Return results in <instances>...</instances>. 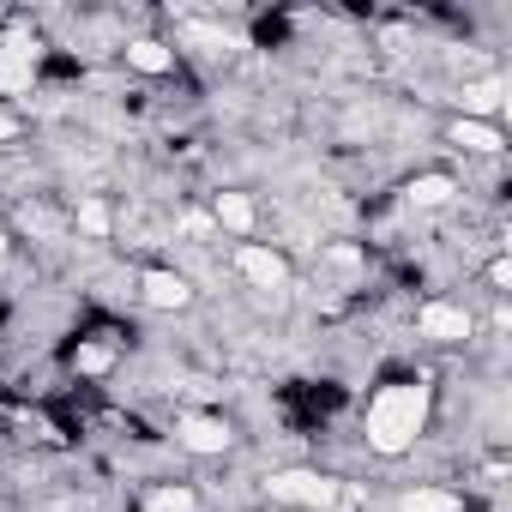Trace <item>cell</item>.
<instances>
[{
    "mask_svg": "<svg viewBox=\"0 0 512 512\" xmlns=\"http://www.w3.org/2000/svg\"><path fill=\"white\" fill-rule=\"evenodd\" d=\"M217 223H223L229 235H247V229H253V205H247V193H217Z\"/></svg>",
    "mask_w": 512,
    "mask_h": 512,
    "instance_id": "obj_8",
    "label": "cell"
},
{
    "mask_svg": "<svg viewBox=\"0 0 512 512\" xmlns=\"http://www.w3.org/2000/svg\"><path fill=\"white\" fill-rule=\"evenodd\" d=\"M73 362H79V374H103V368H109V350H103V344H79Z\"/></svg>",
    "mask_w": 512,
    "mask_h": 512,
    "instance_id": "obj_15",
    "label": "cell"
},
{
    "mask_svg": "<svg viewBox=\"0 0 512 512\" xmlns=\"http://www.w3.org/2000/svg\"><path fill=\"white\" fill-rule=\"evenodd\" d=\"M272 500L332 506V500H338V482H326V476H314V470H278V476H272Z\"/></svg>",
    "mask_w": 512,
    "mask_h": 512,
    "instance_id": "obj_2",
    "label": "cell"
},
{
    "mask_svg": "<svg viewBox=\"0 0 512 512\" xmlns=\"http://www.w3.org/2000/svg\"><path fill=\"white\" fill-rule=\"evenodd\" d=\"M181 446L211 458V452H223V446H229V428H223L217 416H187V422H181Z\"/></svg>",
    "mask_w": 512,
    "mask_h": 512,
    "instance_id": "obj_6",
    "label": "cell"
},
{
    "mask_svg": "<svg viewBox=\"0 0 512 512\" xmlns=\"http://www.w3.org/2000/svg\"><path fill=\"white\" fill-rule=\"evenodd\" d=\"M428 422V386L422 380H398V386H380L374 404H368V446L398 458Z\"/></svg>",
    "mask_w": 512,
    "mask_h": 512,
    "instance_id": "obj_1",
    "label": "cell"
},
{
    "mask_svg": "<svg viewBox=\"0 0 512 512\" xmlns=\"http://www.w3.org/2000/svg\"><path fill=\"white\" fill-rule=\"evenodd\" d=\"M127 61H133L139 73H169V61H175V55H169L163 43H151V37H145V43H133V49H127Z\"/></svg>",
    "mask_w": 512,
    "mask_h": 512,
    "instance_id": "obj_12",
    "label": "cell"
},
{
    "mask_svg": "<svg viewBox=\"0 0 512 512\" xmlns=\"http://www.w3.org/2000/svg\"><path fill=\"white\" fill-rule=\"evenodd\" d=\"M193 506H199V500H193L187 488H157V494L145 500V512H193Z\"/></svg>",
    "mask_w": 512,
    "mask_h": 512,
    "instance_id": "obj_14",
    "label": "cell"
},
{
    "mask_svg": "<svg viewBox=\"0 0 512 512\" xmlns=\"http://www.w3.org/2000/svg\"><path fill=\"white\" fill-rule=\"evenodd\" d=\"M410 199H416V205H446V199H452V181H446V175H416V181H410Z\"/></svg>",
    "mask_w": 512,
    "mask_h": 512,
    "instance_id": "obj_13",
    "label": "cell"
},
{
    "mask_svg": "<svg viewBox=\"0 0 512 512\" xmlns=\"http://www.w3.org/2000/svg\"><path fill=\"white\" fill-rule=\"evenodd\" d=\"M416 326H422V338H440V344H464L470 338V314L452 308V302H428Z\"/></svg>",
    "mask_w": 512,
    "mask_h": 512,
    "instance_id": "obj_5",
    "label": "cell"
},
{
    "mask_svg": "<svg viewBox=\"0 0 512 512\" xmlns=\"http://www.w3.org/2000/svg\"><path fill=\"white\" fill-rule=\"evenodd\" d=\"M79 223H85L91 235H103V229H109V211H103L97 199H85V205H79Z\"/></svg>",
    "mask_w": 512,
    "mask_h": 512,
    "instance_id": "obj_16",
    "label": "cell"
},
{
    "mask_svg": "<svg viewBox=\"0 0 512 512\" xmlns=\"http://www.w3.org/2000/svg\"><path fill=\"white\" fill-rule=\"evenodd\" d=\"M452 139H458V145H464V151H482V157H488V151H500V145H506V139H500V133H494V127H488V121H458V127H452Z\"/></svg>",
    "mask_w": 512,
    "mask_h": 512,
    "instance_id": "obj_10",
    "label": "cell"
},
{
    "mask_svg": "<svg viewBox=\"0 0 512 512\" xmlns=\"http://www.w3.org/2000/svg\"><path fill=\"white\" fill-rule=\"evenodd\" d=\"M398 512H458V494H446V488H416V494H404Z\"/></svg>",
    "mask_w": 512,
    "mask_h": 512,
    "instance_id": "obj_11",
    "label": "cell"
},
{
    "mask_svg": "<svg viewBox=\"0 0 512 512\" xmlns=\"http://www.w3.org/2000/svg\"><path fill=\"white\" fill-rule=\"evenodd\" d=\"M506 103V85L500 79H482V85H464V115L476 121V115H488V109H500Z\"/></svg>",
    "mask_w": 512,
    "mask_h": 512,
    "instance_id": "obj_9",
    "label": "cell"
},
{
    "mask_svg": "<svg viewBox=\"0 0 512 512\" xmlns=\"http://www.w3.org/2000/svg\"><path fill=\"white\" fill-rule=\"evenodd\" d=\"M187 296H193V290H187L175 272H145V302H151V308H187Z\"/></svg>",
    "mask_w": 512,
    "mask_h": 512,
    "instance_id": "obj_7",
    "label": "cell"
},
{
    "mask_svg": "<svg viewBox=\"0 0 512 512\" xmlns=\"http://www.w3.org/2000/svg\"><path fill=\"white\" fill-rule=\"evenodd\" d=\"M31 73H37V43L25 31H7V43H0V91H31Z\"/></svg>",
    "mask_w": 512,
    "mask_h": 512,
    "instance_id": "obj_3",
    "label": "cell"
},
{
    "mask_svg": "<svg viewBox=\"0 0 512 512\" xmlns=\"http://www.w3.org/2000/svg\"><path fill=\"white\" fill-rule=\"evenodd\" d=\"M235 272H241L247 284H260V290H284V278H290V266L278 260V253H272V247H253V241L235 247Z\"/></svg>",
    "mask_w": 512,
    "mask_h": 512,
    "instance_id": "obj_4",
    "label": "cell"
},
{
    "mask_svg": "<svg viewBox=\"0 0 512 512\" xmlns=\"http://www.w3.org/2000/svg\"><path fill=\"white\" fill-rule=\"evenodd\" d=\"M0 139H13V115H0Z\"/></svg>",
    "mask_w": 512,
    "mask_h": 512,
    "instance_id": "obj_17",
    "label": "cell"
}]
</instances>
